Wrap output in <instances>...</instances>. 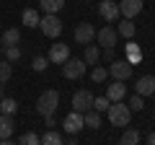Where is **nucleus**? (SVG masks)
I'll use <instances>...</instances> for the list:
<instances>
[{
    "label": "nucleus",
    "mask_w": 155,
    "mask_h": 145,
    "mask_svg": "<svg viewBox=\"0 0 155 145\" xmlns=\"http://www.w3.org/2000/svg\"><path fill=\"white\" fill-rule=\"evenodd\" d=\"M57 106H60V93H57L54 88L44 91V93L36 99V112L41 114V117H52V114L57 112Z\"/></svg>",
    "instance_id": "obj_1"
},
{
    "label": "nucleus",
    "mask_w": 155,
    "mask_h": 145,
    "mask_svg": "<svg viewBox=\"0 0 155 145\" xmlns=\"http://www.w3.org/2000/svg\"><path fill=\"white\" fill-rule=\"evenodd\" d=\"M129 119H132V112H129L127 104H122V101L109 104V122L111 124H116V127H127Z\"/></svg>",
    "instance_id": "obj_2"
},
{
    "label": "nucleus",
    "mask_w": 155,
    "mask_h": 145,
    "mask_svg": "<svg viewBox=\"0 0 155 145\" xmlns=\"http://www.w3.org/2000/svg\"><path fill=\"white\" fill-rule=\"evenodd\" d=\"M39 29H41V34H44V36L57 39V36L62 34V21L54 16V13H44V16L39 18Z\"/></svg>",
    "instance_id": "obj_3"
},
{
    "label": "nucleus",
    "mask_w": 155,
    "mask_h": 145,
    "mask_svg": "<svg viewBox=\"0 0 155 145\" xmlns=\"http://www.w3.org/2000/svg\"><path fill=\"white\" fill-rule=\"evenodd\" d=\"M62 75L67 80H80L85 75V62L78 57H67V62H62Z\"/></svg>",
    "instance_id": "obj_4"
},
{
    "label": "nucleus",
    "mask_w": 155,
    "mask_h": 145,
    "mask_svg": "<svg viewBox=\"0 0 155 145\" xmlns=\"http://www.w3.org/2000/svg\"><path fill=\"white\" fill-rule=\"evenodd\" d=\"M93 99H96V96L91 93V91H85V88L75 91V96H72V112L85 114L88 109H93Z\"/></svg>",
    "instance_id": "obj_5"
},
{
    "label": "nucleus",
    "mask_w": 155,
    "mask_h": 145,
    "mask_svg": "<svg viewBox=\"0 0 155 145\" xmlns=\"http://www.w3.org/2000/svg\"><path fill=\"white\" fill-rule=\"evenodd\" d=\"M109 75H111L114 80H124V83H127V80L132 78V65H129L127 60H111Z\"/></svg>",
    "instance_id": "obj_6"
},
{
    "label": "nucleus",
    "mask_w": 155,
    "mask_h": 145,
    "mask_svg": "<svg viewBox=\"0 0 155 145\" xmlns=\"http://www.w3.org/2000/svg\"><path fill=\"white\" fill-rule=\"evenodd\" d=\"M93 39H96V29L91 26L88 21H83V23H78V26H75V42H78V44L85 47V44H91Z\"/></svg>",
    "instance_id": "obj_7"
},
{
    "label": "nucleus",
    "mask_w": 155,
    "mask_h": 145,
    "mask_svg": "<svg viewBox=\"0 0 155 145\" xmlns=\"http://www.w3.org/2000/svg\"><path fill=\"white\" fill-rule=\"evenodd\" d=\"M62 127H65V132L78 135L80 130L85 127V122H83V114H80V112H70L65 119H62Z\"/></svg>",
    "instance_id": "obj_8"
},
{
    "label": "nucleus",
    "mask_w": 155,
    "mask_h": 145,
    "mask_svg": "<svg viewBox=\"0 0 155 145\" xmlns=\"http://www.w3.org/2000/svg\"><path fill=\"white\" fill-rule=\"evenodd\" d=\"M119 13L124 18H134L142 13V0H119Z\"/></svg>",
    "instance_id": "obj_9"
},
{
    "label": "nucleus",
    "mask_w": 155,
    "mask_h": 145,
    "mask_svg": "<svg viewBox=\"0 0 155 145\" xmlns=\"http://www.w3.org/2000/svg\"><path fill=\"white\" fill-rule=\"evenodd\" d=\"M98 13H101L104 21H116V18L122 16V13H119V3H114V0H101Z\"/></svg>",
    "instance_id": "obj_10"
},
{
    "label": "nucleus",
    "mask_w": 155,
    "mask_h": 145,
    "mask_svg": "<svg viewBox=\"0 0 155 145\" xmlns=\"http://www.w3.org/2000/svg\"><path fill=\"white\" fill-rule=\"evenodd\" d=\"M96 39H98V44L106 49V47H116V42H119V34H116V29L106 26V29H101V31H96Z\"/></svg>",
    "instance_id": "obj_11"
},
{
    "label": "nucleus",
    "mask_w": 155,
    "mask_h": 145,
    "mask_svg": "<svg viewBox=\"0 0 155 145\" xmlns=\"http://www.w3.org/2000/svg\"><path fill=\"white\" fill-rule=\"evenodd\" d=\"M67 57H70V49H67L65 42H54L49 49V62H57V65H62V62H67Z\"/></svg>",
    "instance_id": "obj_12"
},
{
    "label": "nucleus",
    "mask_w": 155,
    "mask_h": 145,
    "mask_svg": "<svg viewBox=\"0 0 155 145\" xmlns=\"http://www.w3.org/2000/svg\"><path fill=\"white\" fill-rule=\"evenodd\" d=\"M124 96H127V86H124V80H114V83H109V88H106V99L114 104V101H122Z\"/></svg>",
    "instance_id": "obj_13"
},
{
    "label": "nucleus",
    "mask_w": 155,
    "mask_h": 145,
    "mask_svg": "<svg viewBox=\"0 0 155 145\" xmlns=\"http://www.w3.org/2000/svg\"><path fill=\"white\" fill-rule=\"evenodd\" d=\"M134 88H137L140 96H153L155 93V78L153 75H142V78L134 83Z\"/></svg>",
    "instance_id": "obj_14"
},
{
    "label": "nucleus",
    "mask_w": 155,
    "mask_h": 145,
    "mask_svg": "<svg viewBox=\"0 0 155 145\" xmlns=\"http://www.w3.org/2000/svg\"><path fill=\"white\" fill-rule=\"evenodd\" d=\"M13 130H16L13 117H8V114H0V140H8V137L13 135Z\"/></svg>",
    "instance_id": "obj_15"
},
{
    "label": "nucleus",
    "mask_w": 155,
    "mask_h": 145,
    "mask_svg": "<svg viewBox=\"0 0 155 145\" xmlns=\"http://www.w3.org/2000/svg\"><path fill=\"white\" fill-rule=\"evenodd\" d=\"M0 42H3V49H5V47H18V42H21V31H18V29H8V31L0 36Z\"/></svg>",
    "instance_id": "obj_16"
},
{
    "label": "nucleus",
    "mask_w": 155,
    "mask_h": 145,
    "mask_svg": "<svg viewBox=\"0 0 155 145\" xmlns=\"http://www.w3.org/2000/svg\"><path fill=\"white\" fill-rule=\"evenodd\" d=\"M116 34H119V36H124V39H132L134 34H137V29H134L132 18H124V21H119V29H116Z\"/></svg>",
    "instance_id": "obj_17"
},
{
    "label": "nucleus",
    "mask_w": 155,
    "mask_h": 145,
    "mask_svg": "<svg viewBox=\"0 0 155 145\" xmlns=\"http://www.w3.org/2000/svg\"><path fill=\"white\" fill-rule=\"evenodd\" d=\"M62 5H65V0H39V8L44 13H54V16L62 11Z\"/></svg>",
    "instance_id": "obj_18"
},
{
    "label": "nucleus",
    "mask_w": 155,
    "mask_h": 145,
    "mask_svg": "<svg viewBox=\"0 0 155 145\" xmlns=\"http://www.w3.org/2000/svg\"><path fill=\"white\" fill-rule=\"evenodd\" d=\"M83 122H85V127L98 130V127H101V112H96V109H88V112L83 114Z\"/></svg>",
    "instance_id": "obj_19"
},
{
    "label": "nucleus",
    "mask_w": 155,
    "mask_h": 145,
    "mask_svg": "<svg viewBox=\"0 0 155 145\" xmlns=\"http://www.w3.org/2000/svg\"><path fill=\"white\" fill-rule=\"evenodd\" d=\"M0 112L8 114V117H13V114L18 112V101H16V99H11V96H5V99L0 101Z\"/></svg>",
    "instance_id": "obj_20"
},
{
    "label": "nucleus",
    "mask_w": 155,
    "mask_h": 145,
    "mask_svg": "<svg viewBox=\"0 0 155 145\" xmlns=\"http://www.w3.org/2000/svg\"><path fill=\"white\" fill-rule=\"evenodd\" d=\"M21 18H23V23H26L28 29H36V26H39V18H41V16H39V13L34 11V8H26Z\"/></svg>",
    "instance_id": "obj_21"
},
{
    "label": "nucleus",
    "mask_w": 155,
    "mask_h": 145,
    "mask_svg": "<svg viewBox=\"0 0 155 145\" xmlns=\"http://www.w3.org/2000/svg\"><path fill=\"white\" fill-rule=\"evenodd\" d=\"M140 143V132L137 130H124V135H122V140H119V145H137Z\"/></svg>",
    "instance_id": "obj_22"
},
{
    "label": "nucleus",
    "mask_w": 155,
    "mask_h": 145,
    "mask_svg": "<svg viewBox=\"0 0 155 145\" xmlns=\"http://www.w3.org/2000/svg\"><path fill=\"white\" fill-rule=\"evenodd\" d=\"M101 57V49L96 44H85V55H83V62H98Z\"/></svg>",
    "instance_id": "obj_23"
},
{
    "label": "nucleus",
    "mask_w": 155,
    "mask_h": 145,
    "mask_svg": "<svg viewBox=\"0 0 155 145\" xmlns=\"http://www.w3.org/2000/svg\"><path fill=\"white\" fill-rule=\"evenodd\" d=\"M11 75H13V67H11V62H8V60H0V83L5 86L8 80H11Z\"/></svg>",
    "instance_id": "obj_24"
},
{
    "label": "nucleus",
    "mask_w": 155,
    "mask_h": 145,
    "mask_svg": "<svg viewBox=\"0 0 155 145\" xmlns=\"http://www.w3.org/2000/svg\"><path fill=\"white\" fill-rule=\"evenodd\" d=\"M62 143H65V140H62V135H60V132H52V130L41 137V145H62Z\"/></svg>",
    "instance_id": "obj_25"
},
{
    "label": "nucleus",
    "mask_w": 155,
    "mask_h": 145,
    "mask_svg": "<svg viewBox=\"0 0 155 145\" xmlns=\"http://www.w3.org/2000/svg\"><path fill=\"white\" fill-rule=\"evenodd\" d=\"M18 145H41V137L36 132H23L21 140H18Z\"/></svg>",
    "instance_id": "obj_26"
},
{
    "label": "nucleus",
    "mask_w": 155,
    "mask_h": 145,
    "mask_svg": "<svg viewBox=\"0 0 155 145\" xmlns=\"http://www.w3.org/2000/svg\"><path fill=\"white\" fill-rule=\"evenodd\" d=\"M91 80H93V83H104V80H109V70H106V67H93Z\"/></svg>",
    "instance_id": "obj_27"
},
{
    "label": "nucleus",
    "mask_w": 155,
    "mask_h": 145,
    "mask_svg": "<svg viewBox=\"0 0 155 145\" xmlns=\"http://www.w3.org/2000/svg\"><path fill=\"white\" fill-rule=\"evenodd\" d=\"M127 106H129V112H142V109H145V101H142V96L137 93V96H132V99H129Z\"/></svg>",
    "instance_id": "obj_28"
},
{
    "label": "nucleus",
    "mask_w": 155,
    "mask_h": 145,
    "mask_svg": "<svg viewBox=\"0 0 155 145\" xmlns=\"http://www.w3.org/2000/svg\"><path fill=\"white\" fill-rule=\"evenodd\" d=\"M5 60H8V62L21 60V47H5Z\"/></svg>",
    "instance_id": "obj_29"
},
{
    "label": "nucleus",
    "mask_w": 155,
    "mask_h": 145,
    "mask_svg": "<svg viewBox=\"0 0 155 145\" xmlns=\"http://www.w3.org/2000/svg\"><path fill=\"white\" fill-rule=\"evenodd\" d=\"M93 109H96V112H109V99H106V96L93 99Z\"/></svg>",
    "instance_id": "obj_30"
},
{
    "label": "nucleus",
    "mask_w": 155,
    "mask_h": 145,
    "mask_svg": "<svg viewBox=\"0 0 155 145\" xmlns=\"http://www.w3.org/2000/svg\"><path fill=\"white\" fill-rule=\"evenodd\" d=\"M44 67H47L44 57H34V70H44Z\"/></svg>",
    "instance_id": "obj_31"
},
{
    "label": "nucleus",
    "mask_w": 155,
    "mask_h": 145,
    "mask_svg": "<svg viewBox=\"0 0 155 145\" xmlns=\"http://www.w3.org/2000/svg\"><path fill=\"white\" fill-rule=\"evenodd\" d=\"M101 57H104L106 62H111V60H114V47H106V49L101 52Z\"/></svg>",
    "instance_id": "obj_32"
},
{
    "label": "nucleus",
    "mask_w": 155,
    "mask_h": 145,
    "mask_svg": "<svg viewBox=\"0 0 155 145\" xmlns=\"http://www.w3.org/2000/svg\"><path fill=\"white\" fill-rule=\"evenodd\" d=\"M44 119H47V127H54V124H57L54 122V114H52V117H44Z\"/></svg>",
    "instance_id": "obj_33"
},
{
    "label": "nucleus",
    "mask_w": 155,
    "mask_h": 145,
    "mask_svg": "<svg viewBox=\"0 0 155 145\" xmlns=\"http://www.w3.org/2000/svg\"><path fill=\"white\" fill-rule=\"evenodd\" d=\"M147 145H155V132H150V135H147Z\"/></svg>",
    "instance_id": "obj_34"
},
{
    "label": "nucleus",
    "mask_w": 155,
    "mask_h": 145,
    "mask_svg": "<svg viewBox=\"0 0 155 145\" xmlns=\"http://www.w3.org/2000/svg\"><path fill=\"white\" fill-rule=\"evenodd\" d=\"M0 145H18V143H13V140L8 137V140H0Z\"/></svg>",
    "instance_id": "obj_35"
},
{
    "label": "nucleus",
    "mask_w": 155,
    "mask_h": 145,
    "mask_svg": "<svg viewBox=\"0 0 155 145\" xmlns=\"http://www.w3.org/2000/svg\"><path fill=\"white\" fill-rule=\"evenodd\" d=\"M62 145H80L78 140H67V143H62Z\"/></svg>",
    "instance_id": "obj_36"
},
{
    "label": "nucleus",
    "mask_w": 155,
    "mask_h": 145,
    "mask_svg": "<svg viewBox=\"0 0 155 145\" xmlns=\"http://www.w3.org/2000/svg\"><path fill=\"white\" fill-rule=\"evenodd\" d=\"M5 99V91H3V83H0V101Z\"/></svg>",
    "instance_id": "obj_37"
},
{
    "label": "nucleus",
    "mask_w": 155,
    "mask_h": 145,
    "mask_svg": "<svg viewBox=\"0 0 155 145\" xmlns=\"http://www.w3.org/2000/svg\"><path fill=\"white\" fill-rule=\"evenodd\" d=\"M0 114H3V112H0Z\"/></svg>",
    "instance_id": "obj_38"
}]
</instances>
